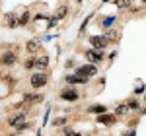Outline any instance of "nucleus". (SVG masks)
<instances>
[{"mask_svg":"<svg viewBox=\"0 0 146 136\" xmlns=\"http://www.w3.org/2000/svg\"><path fill=\"white\" fill-rule=\"evenodd\" d=\"M140 2H144V0H140Z\"/></svg>","mask_w":146,"mask_h":136,"instance_id":"nucleus-27","label":"nucleus"},{"mask_svg":"<svg viewBox=\"0 0 146 136\" xmlns=\"http://www.w3.org/2000/svg\"><path fill=\"white\" fill-rule=\"evenodd\" d=\"M35 66H39V68H47V66H49V58L43 57V58H39V60H35Z\"/></svg>","mask_w":146,"mask_h":136,"instance_id":"nucleus-16","label":"nucleus"},{"mask_svg":"<svg viewBox=\"0 0 146 136\" xmlns=\"http://www.w3.org/2000/svg\"><path fill=\"white\" fill-rule=\"evenodd\" d=\"M51 125H53V126H64V125H66V119H64V117H56V119H53Z\"/></svg>","mask_w":146,"mask_h":136,"instance_id":"nucleus-14","label":"nucleus"},{"mask_svg":"<svg viewBox=\"0 0 146 136\" xmlns=\"http://www.w3.org/2000/svg\"><path fill=\"white\" fill-rule=\"evenodd\" d=\"M37 49H39V43L37 41H29L27 43V51H37Z\"/></svg>","mask_w":146,"mask_h":136,"instance_id":"nucleus-20","label":"nucleus"},{"mask_svg":"<svg viewBox=\"0 0 146 136\" xmlns=\"http://www.w3.org/2000/svg\"><path fill=\"white\" fill-rule=\"evenodd\" d=\"M117 6L119 8H129L131 6V0H117Z\"/></svg>","mask_w":146,"mask_h":136,"instance_id":"nucleus-21","label":"nucleus"},{"mask_svg":"<svg viewBox=\"0 0 146 136\" xmlns=\"http://www.w3.org/2000/svg\"><path fill=\"white\" fill-rule=\"evenodd\" d=\"M90 43L94 49H98V51H103L105 47L109 45V41L105 39V37H100V35H92L90 37Z\"/></svg>","mask_w":146,"mask_h":136,"instance_id":"nucleus-2","label":"nucleus"},{"mask_svg":"<svg viewBox=\"0 0 146 136\" xmlns=\"http://www.w3.org/2000/svg\"><path fill=\"white\" fill-rule=\"evenodd\" d=\"M76 2H80V0H76Z\"/></svg>","mask_w":146,"mask_h":136,"instance_id":"nucleus-28","label":"nucleus"},{"mask_svg":"<svg viewBox=\"0 0 146 136\" xmlns=\"http://www.w3.org/2000/svg\"><path fill=\"white\" fill-rule=\"evenodd\" d=\"M64 134H68V136H78V132H76V130H72V128H64Z\"/></svg>","mask_w":146,"mask_h":136,"instance_id":"nucleus-23","label":"nucleus"},{"mask_svg":"<svg viewBox=\"0 0 146 136\" xmlns=\"http://www.w3.org/2000/svg\"><path fill=\"white\" fill-rule=\"evenodd\" d=\"M23 119H25V113H20V115H12L10 119H8V125H10V126H16L18 123H22Z\"/></svg>","mask_w":146,"mask_h":136,"instance_id":"nucleus-9","label":"nucleus"},{"mask_svg":"<svg viewBox=\"0 0 146 136\" xmlns=\"http://www.w3.org/2000/svg\"><path fill=\"white\" fill-rule=\"evenodd\" d=\"M27 22H29V12H25V14H22L18 18V25H25Z\"/></svg>","mask_w":146,"mask_h":136,"instance_id":"nucleus-15","label":"nucleus"},{"mask_svg":"<svg viewBox=\"0 0 146 136\" xmlns=\"http://www.w3.org/2000/svg\"><path fill=\"white\" fill-rule=\"evenodd\" d=\"M35 66V60L33 58H31V60H27V62H25V68H33Z\"/></svg>","mask_w":146,"mask_h":136,"instance_id":"nucleus-25","label":"nucleus"},{"mask_svg":"<svg viewBox=\"0 0 146 136\" xmlns=\"http://www.w3.org/2000/svg\"><path fill=\"white\" fill-rule=\"evenodd\" d=\"M142 91H144V86H140V88H136V90H135V93H136V95H140Z\"/></svg>","mask_w":146,"mask_h":136,"instance_id":"nucleus-26","label":"nucleus"},{"mask_svg":"<svg viewBox=\"0 0 146 136\" xmlns=\"http://www.w3.org/2000/svg\"><path fill=\"white\" fill-rule=\"evenodd\" d=\"M6 23H8L10 27H16V25H18V16H16V14H6Z\"/></svg>","mask_w":146,"mask_h":136,"instance_id":"nucleus-11","label":"nucleus"},{"mask_svg":"<svg viewBox=\"0 0 146 136\" xmlns=\"http://www.w3.org/2000/svg\"><path fill=\"white\" fill-rule=\"evenodd\" d=\"M113 23H115V18H105V20H103V22H101V25H103V27H109V25H113Z\"/></svg>","mask_w":146,"mask_h":136,"instance_id":"nucleus-18","label":"nucleus"},{"mask_svg":"<svg viewBox=\"0 0 146 136\" xmlns=\"http://www.w3.org/2000/svg\"><path fill=\"white\" fill-rule=\"evenodd\" d=\"M31 126V123H27V121H22V123H18V125L14 126L16 128V132H20V130H25V128H29Z\"/></svg>","mask_w":146,"mask_h":136,"instance_id":"nucleus-13","label":"nucleus"},{"mask_svg":"<svg viewBox=\"0 0 146 136\" xmlns=\"http://www.w3.org/2000/svg\"><path fill=\"white\" fill-rule=\"evenodd\" d=\"M47 74H43V72H39V74H33L31 76V86L33 88H43V86H47Z\"/></svg>","mask_w":146,"mask_h":136,"instance_id":"nucleus-3","label":"nucleus"},{"mask_svg":"<svg viewBox=\"0 0 146 136\" xmlns=\"http://www.w3.org/2000/svg\"><path fill=\"white\" fill-rule=\"evenodd\" d=\"M16 60H18V53H4L2 58H0V62H2L4 66H12V64H16Z\"/></svg>","mask_w":146,"mask_h":136,"instance_id":"nucleus-5","label":"nucleus"},{"mask_svg":"<svg viewBox=\"0 0 146 136\" xmlns=\"http://www.w3.org/2000/svg\"><path fill=\"white\" fill-rule=\"evenodd\" d=\"M76 74L82 76V78H90V76H96L98 74V68L94 66V64H84V66L76 68Z\"/></svg>","mask_w":146,"mask_h":136,"instance_id":"nucleus-1","label":"nucleus"},{"mask_svg":"<svg viewBox=\"0 0 146 136\" xmlns=\"http://www.w3.org/2000/svg\"><path fill=\"white\" fill-rule=\"evenodd\" d=\"M66 82L72 86V84H86L88 82V78H82V76H78V74H70V76H66Z\"/></svg>","mask_w":146,"mask_h":136,"instance_id":"nucleus-8","label":"nucleus"},{"mask_svg":"<svg viewBox=\"0 0 146 136\" xmlns=\"http://www.w3.org/2000/svg\"><path fill=\"white\" fill-rule=\"evenodd\" d=\"M88 111H90V113H96V115H101V113L107 111V107H105V105H92Z\"/></svg>","mask_w":146,"mask_h":136,"instance_id":"nucleus-10","label":"nucleus"},{"mask_svg":"<svg viewBox=\"0 0 146 136\" xmlns=\"http://www.w3.org/2000/svg\"><path fill=\"white\" fill-rule=\"evenodd\" d=\"M115 121H117V117H115V115L101 113L100 117H98V123H100V125H115Z\"/></svg>","mask_w":146,"mask_h":136,"instance_id":"nucleus-6","label":"nucleus"},{"mask_svg":"<svg viewBox=\"0 0 146 136\" xmlns=\"http://www.w3.org/2000/svg\"><path fill=\"white\" fill-rule=\"evenodd\" d=\"M47 18H49V16H45V14H37V16H35V20H37V22H41V20H47Z\"/></svg>","mask_w":146,"mask_h":136,"instance_id":"nucleus-24","label":"nucleus"},{"mask_svg":"<svg viewBox=\"0 0 146 136\" xmlns=\"http://www.w3.org/2000/svg\"><path fill=\"white\" fill-rule=\"evenodd\" d=\"M66 6H62V8H58V10H56V14H55V18L56 20H62V18H64V16H66Z\"/></svg>","mask_w":146,"mask_h":136,"instance_id":"nucleus-17","label":"nucleus"},{"mask_svg":"<svg viewBox=\"0 0 146 136\" xmlns=\"http://www.w3.org/2000/svg\"><path fill=\"white\" fill-rule=\"evenodd\" d=\"M78 91L72 90V88H68V90H62L60 91V99H64V101H78Z\"/></svg>","mask_w":146,"mask_h":136,"instance_id":"nucleus-4","label":"nucleus"},{"mask_svg":"<svg viewBox=\"0 0 146 136\" xmlns=\"http://www.w3.org/2000/svg\"><path fill=\"white\" fill-rule=\"evenodd\" d=\"M127 111H129V107H127V103H125V105H119V107H117L115 113H117V115H125Z\"/></svg>","mask_w":146,"mask_h":136,"instance_id":"nucleus-19","label":"nucleus"},{"mask_svg":"<svg viewBox=\"0 0 146 136\" xmlns=\"http://www.w3.org/2000/svg\"><path fill=\"white\" fill-rule=\"evenodd\" d=\"M86 58H88L90 62H100V60H103V53H101V51H94V49H90V51L86 53Z\"/></svg>","mask_w":146,"mask_h":136,"instance_id":"nucleus-7","label":"nucleus"},{"mask_svg":"<svg viewBox=\"0 0 146 136\" xmlns=\"http://www.w3.org/2000/svg\"><path fill=\"white\" fill-rule=\"evenodd\" d=\"M92 20V16H86V20H84V23L80 25V31H86V25H88V22Z\"/></svg>","mask_w":146,"mask_h":136,"instance_id":"nucleus-22","label":"nucleus"},{"mask_svg":"<svg viewBox=\"0 0 146 136\" xmlns=\"http://www.w3.org/2000/svg\"><path fill=\"white\" fill-rule=\"evenodd\" d=\"M43 99V95H31V93H25V103H39Z\"/></svg>","mask_w":146,"mask_h":136,"instance_id":"nucleus-12","label":"nucleus"}]
</instances>
